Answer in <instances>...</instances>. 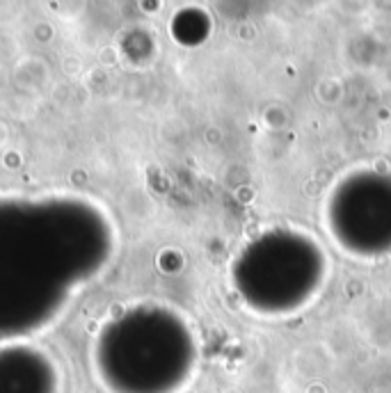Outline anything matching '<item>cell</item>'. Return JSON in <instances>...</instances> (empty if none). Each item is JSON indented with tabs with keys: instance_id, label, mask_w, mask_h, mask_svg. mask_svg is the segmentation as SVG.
I'll return each mask as SVG.
<instances>
[{
	"instance_id": "cell-3",
	"label": "cell",
	"mask_w": 391,
	"mask_h": 393,
	"mask_svg": "<svg viewBox=\"0 0 391 393\" xmlns=\"http://www.w3.org/2000/svg\"><path fill=\"white\" fill-rule=\"evenodd\" d=\"M0 393H58V368L23 341L0 343Z\"/></svg>"
},
{
	"instance_id": "cell-2",
	"label": "cell",
	"mask_w": 391,
	"mask_h": 393,
	"mask_svg": "<svg viewBox=\"0 0 391 393\" xmlns=\"http://www.w3.org/2000/svg\"><path fill=\"white\" fill-rule=\"evenodd\" d=\"M186 336L156 304H138L105 323L94 368L110 393H172L186 375Z\"/></svg>"
},
{
	"instance_id": "cell-1",
	"label": "cell",
	"mask_w": 391,
	"mask_h": 393,
	"mask_svg": "<svg viewBox=\"0 0 391 393\" xmlns=\"http://www.w3.org/2000/svg\"><path fill=\"white\" fill-rule=\"evenodd\" d=\"M113 256L105 213L80 197H0V343L53 323Z\"/></svg>"
}]
</instances>
